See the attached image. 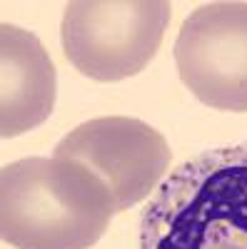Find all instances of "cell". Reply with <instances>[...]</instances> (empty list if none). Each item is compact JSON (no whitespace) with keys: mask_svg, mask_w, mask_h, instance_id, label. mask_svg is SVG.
Listing matches in <instances>:
<instances>
[{"mask_svg":"<svg viewBox=\"0 0 247 249\" xmlns=\"http://www.w3.org/2000/svg\"><path fill=\"white\" fill-rule=\"evenodd\" d=\"M115 214L108 184L75 160L25 157L3 167L0 234L15 249H90Z\"/></svg>","mask_w":247,"mask_h":249,"instance_id":"6da1fadb","label":"cell"},{"mask_svg":"<svg viewBox=\"0 0 247 249\" xmlns=\"http://www.w3.org/2000/svg\"><path fill=\"white\" fill-rule=\"evenodd\" d=\"M140 249H247V142L170 170L140 214Z\"/></svg>","mask_w":247,"mask_h":249,"instance_id":"7a4b0ae2","label":"cell"},{"mask_svg":"<svg viewBox=\"0 0 247 249\" xmlns=\"http://www.w3.org/2000/svg\"><path fill=\"white\" fill-rule=\"evenodd\" d=\"M170 18L168 0H75L63 13V53L90 80H125L150 65Z\"/></svg>","mask_w":247,"mask_h":249,"instance_id":"3957f363","label":"cell"},{"mask_svg":"<svg viewBox=\"0 0 247 249\" xmlns=\"http://www.w3.org/2000/svg\"><path fill=\"white\" fill-rule=\"evenodd\" d=\"M53 157L93 170L108 184L120 214L152 197L168 177L172 155L168 140L137 117H93L60 140Z\"/></svg>","mask_w":247,"mask_h":249,"instance_id":"277c9868","label":"cell"},{"mask_svg":"<svg viewBox=\"0 0 247 249\" xmlns=\"http://www.w3.org/2000/svg\"><path fill=\"white\" fill-rule=\"evenodd\" d=\"M175 65L202 105L247 112V3H205L180 25Z\"/></svg>","mask_w":247,"mask_h":249,"instance_id":"5b68a950","label":"cell"},{"mask_svg":"<svg viewBox=\"0 0 247 249\" xmlns=\"http://www.w3.org/2000/svg\"><path fill=\"white\" fill-rule=\"evenodd\" d=\"M0 135L20 137L43 124L55 107L57 75L43 43L13 23L0 25Z\"/></svg>","mask_w":247,"mask_h":249,"instance_id":"8992f818","label":"cell"}]
</instances>
